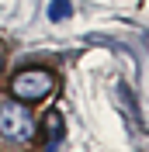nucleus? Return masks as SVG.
<instances>
[{
  "instance_id": "7ed1b4c3",
  "label": "nucleus",
  "mask_w": 149,
  "mask_h": 152,
  "mask_svg": "<svg viewBox=\"0 0 149 152\" xmlns=\"http://www.w3.org/2000/svg\"><path fill=\"white\" fill-rule=\"evenodd\" d=\"M42 128H45V135H49V152H52L56 142H59V135H63V114H59V111H49L45 121H42Z\"/></svg>"
},
{
  "instance_id": "f03ea898",
  "label": "nucleus",
  "mask_w": 149,
  "mask_h": 152,
  "mask_svg": "<svg viewBox=\"0 0 149 152\" xmlns=\"http://www.w3.org/2000/svg\"><path fill=\"white\" fill-rule=\"evenodd\" d=\"M0 135L7 142H28V138H35V118L21 104H4L0 107Z\"/></svg>"
},
{
  "instance_id": "f257e3e1",
  "label": "nucleus",
  "mask_w": 149,
  "mask_h": 152,
  "mask_svg": "<svg viewBox=\"0 0 149 152\" xmlns=\"http://www.w3.org/2000/svg\"><path fill=\"white\" fill-rule=\"evenodd\" d=\"M52 86H56V80H52V73L49 69H21V73L10 76V94L18 97V100H45L49 94H52Z\"/></svg>"
},
{
  "instance_id": "20e7f679",
  "label": "nucleus",
  "mask_w": 149,
  "mask_h": 152,
  "mask_svg": "<svg viewBox=\"0 0 149 152\" xmlns=\"http://www.w3.org/2000/svg\"><path fill=\"white\" fill-rule=\"evenodd\" d=\"M73 14V4L69 0H52L49 4V21H63V18H69Z\"/></svg>"
}]
</instances>
